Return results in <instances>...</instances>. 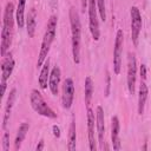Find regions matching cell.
<instances>
[{"mask_svg":"<svg viewBox=\"0 0 151 151\" xmlns=\"http://www.w3.org/2000/svg\"><path fill=\"white\" fill-rule=\"evenodd\" d=\"M97 7L98 12L100 14V18L103 21L106 20V9H105V0H97Z\"/></svg>","mask_w":151,"mask_h":151,"instance_id":"cell-24","label":"cell"},{"mask_svg":"<svg viewBox=\"0 0 151 151\" xmlns=\"http://www.w3.org/2000/svg\"><path fill=\"white\" fill-rule=\"evenodd\" d=\"M44 149V140L41 139L40 142H39V144L37 145V147H35V151H41Z\"/></svg>","mask_w":151,"mask_h":151,"instance_id":"cell-29","label":"cell"},{"mask_svg":"<svg viewBox=\"0 0 151 151\" xmlns=\"http://www.w3.org/2000/svg\"><path fill=\"white\" fill-rule=\"evenodd\" d=\"M97 0H88V21H90V31L92 34V38L97 41L99 40L100 37V31H99V22L97 18Z\"/></svg>","mask_w":151,"mask_h":151,"instance_id":"cell-4","label":"cell"},{"mask_svg":"<svg viewBox=\"0 0 151 151\" xmlns=\"http://www.w3.org/2000/svg\"><path fill=\"white\" fill-rule=\"evenodd\" d=\"M70 24L72 32V54L73 61L76 64L80 63V39H81V25L77 9L74 7L70 8Z\"/></svg>","mask_w":151,"mask_h":151,"instance_id":"cell-1","label":"cell"},{"mask_svg":"<svg viewBox=\"0 0 151 151\" xmlns=\"http://www.w3.org/2000/svg\"><path fill=\"white\" fill-rule=\"evenodd\" d=\"M59 84H60V68L55 65L52 68V71L50 73V79H48V86H50V90L53 96L58 94Z\"/></svg>","mask_w":151,"mask_h":151,"instance_id":"cell-11","label":"cell"},{"mask_svg":"<svg viewBox=\"0 0 151 151\" xmlns=\"http://www.w3.org/2000/svg\"><path fill=\"white\" fill-rule=\"evenodd\" d=\"M29 101H31L33 110L37 113H39L44 117H47V118H55L57 117L55 112L47 105V103L44 100L41 93L38 90H32L31 96H29Z\"/></svg>","mask_w":151,"mask_h":151,"instance_id":"cell-3","label":"cell"},{"mask_svg":"<svg viewBox=\"0 0 151 151\" xmlns=\"http://www.w3.org/2000/svg\"><path fill=\"white\" fill-rule=\"evenodd\" d=\"M76 142H77L76 123H74V120H72L71 125H70V130H68V142H67V149L70 151L76 150Z\"/></svg>","mask_w":151,"mask_h":151,"instance_id":"cell-21","label":"cell"},{"mask_svg":"<svg viewBox=\"0 0 151 151\" xmlns=\"http://www.w3.org/2000/svg\"><path fill=\"white\" fill-rule=\"evenodd\" d=\"M50 79V63L48 60L44 64L41 71H40V76H39V85L42 90H45L47 87V80Z\"/></svg>","mask_w":151,"mask_h":151,"instance_id":"cell-20","label":"cell"},{"mask_svg":"<svg viewBox=\"0 0 151 151\" xmlns=\"http://www.w3.org/2000/svg\"><path fill=\"white\" fill-rule=\"evenodd\" d=\"M15 94H17V90H15V88H12L11 92H9V94H8L7 103H6V107H5V114H4V120H2V127H4V129L7 126V123H8L11 112H12V107H13V105H14Z\"/></svg>","mask_w":151,"mask_h":151,"instance_id":"cell-14","label":"cell"},{"mask_svg":"<svg viewBox=\"0 0 151 151\" xmlns=\"http://www.w3.org/2000/svg\"><path fill=\"white\" fill-rule=\"evenodd\" d=\"M147 98V86L145 81H140L139 85V93H138V113L143 114L144 113V107H145V101Z\"/></svg>","mask_w":151,"mask_h":151,"instance_id":"cell-16","label":"cell"},{"mask_svg":"<svg viewBox=\"0 0 151 151\" xmlns=\"http://www.w3.org/2000/svg\"><path fill=\"white\" fill-rule=\"evenodd\" d=\"M139 72H140V77H142V79L145 80V78H146V66H145L144 64L140 65V70H139Z\"/></svg>","mask_w":151,"mask_h":151,"instance_id":"cell-27","label":"cell"},{"mask_svg":"<svg viewBox=\"0 0 151 151\" xmlns=\"http://www.w3.org/2000/svg\"><path fill=\"white\" fill-rule=\"evenodd\" d=\"M52 131H53L54 137H57V138L60 137V129H59L58 125H53V126H52Z\"/></svg>","mask_w":151,"mask_h":151,"instance_id":"cell-28","label":"cell"},{"mask_svg":"<svg viewBox=\"0 0 151 151\" xmlns=\"http://www.w3.org/2000/svg\"><path fill=\"white\" fill-rule=\"evenodd\" d=\"M25 5H26V0H18V6H17V24H18V27L19 28H22L24 27V22H25V19H24V11H25Z\"/></svg>","mask_w":151,"mask_h":151,"instance_id":"cell-22","label":"cell"},{"mask_svg":"<svg viewBox=\"0 0 151 151\" xmlns=\"http://www.w3.org/2000/svg\"><path fill=\"white\" fill-rule=\"evenodd\" d=\"M13 12H14V5L12 2H7L4 12V26L12 29L13 28Z\"/></svg>","mask_w":151,"mask_h":151,"instance_id":"cell-17","label":"cell"},{"mask_svg":"<svg viewBox=\"0 0 151 151\" xmlns=\"http://www.w3.org/2000/svg\"><path fill=\"white\" fill-rule=\"evenodd\" d=\"M73 97H74V84L71 78H66L63 84V96H61V101H63V107L68 110L72 106L73 103Z\"/></svg>","mask_w":151,"mask_h":151,"instance_id":"cell-8","label":"cell"},{"mask_svg":"<svg viewBox=\"0 0 151 151\" xmlns=\"http://www.w3.org/2000/svg\"><path fill=\"white\" fill-rule=\"evenodd\" d=\"M111 140H112V145H113V150H120V142H119V120L118 117L114 116L112 117V122H111Z\"/></svg>","mask_w":151,"mask_h":151,"instance_id":"cell-13","label":"cell"},{"mask_svg":"<svg viewBox=\"0 0 151 151\" xmlns=\"http://www.w3.org/2000/svg\"><path fill=\"white\" fill-rule=\"evenodd\" d=\"M28 129H29V124L28 123H22L17 132V136H15V140H14V146H15V150L20 149L21 146V143L26 136V133L28 132Z\"/></svg>","mask_w":151,"mask_h":151,"instance_id":"cell-19","label":"cell"},{"mask_svg":"<svg viewBox=\"0 0 151 151\" xmlns=\"http://www.w3.org/2000/svg\"><path fill=\"white\" fill-rule=\"evenodd\" d=\"M14 68V60L12 58V55H7L5 57V59L1 63V83H6V80L9 78V76L12 74V71Z\"/></svg>","mask_w":151,"mask_h":151,"instance_id":"cell-12","label":"cell"},{"mask_svg":"<svg viewBox=\"0 0 151 151\" xmlns=\"http://www.w3.org/2000/svg\"><path fill=\"white\" fill-rule=\"evenodd\" d=\"M123 41L124 34L122 29L117 31L116 40H114V48H113V71L116 74H119L122 67V52H123Z\"/></svg>","mask_w":151,"mask_h":151,"instance_id":"cell-5","label":"cell"},{"mask_svg":"<svg viewBox=\"0 0 151 151\" xmlns=\"http://www.w3.org/2000/svg\"><path fill=\"white\" fill-rule=\"evenodd\" d=\"M92 93H93V83L91 77L85 78V104L87 107L91 105V99H92Z\"/></svg>","mask_w":151,"mask_h":151,"instance_id":"cell-23","label":"cell"},{"mask_svg":"<svg viewBox=\"0 0 151 151\" xmlns=\"http://www.w3.org/2000/svg\"><path fill=\"white\" fill-rule=\"evenodd\" d=\"M131 14V39L134 46L138 45V37L142 28V17L139 13V9L136 6H132L130 9Z\"/></svg>","mask_w":151,"mask_h":151,"instance_id":"cell-6","label":"cell"},{"mask_svg":"<svg viewBox=\"0 0 151 151\" xmlns=\"http://www.w3.org/2000/svg\"><path fill=\"white\" fill-rule=\"evenodd\" d=\"M2 149L4 151H7L9 149V133L5 132L2 136Z\"/></svg>","mask_w":151,"mask_h":151,"instance_id":"cell-25","label":"cell"},{"mask_svg":"<svg viewBox=\"0 0 151 151\" xmlns=\"http://www.w3.org/2000/svg\"><path fill=\"white\" fill-rule=\"evenodd\" d=\"M94 113L91 110V107H87V130H88V144H90V150L96 151L97 145H96V139H94Z\"/></svg>","mask_w":151,"mask_h":151,"instance_id":"cell-10","label":"cell"},{"mask_svg":"<svg viewBox=\"0 0 151 151\" xmlns=\"http://www.w3.org/2000/svg\"><path fill=\"white\" fill-rule=\"evenodd\" d=\"M105 79H106V88H105V97H109L110 96V86H111V84H110V74H109V72H106V77H105Z\"/></svg>","mask_w":151,"mask_h":151,"instance_id":"cell-26","label":"cell"},{"mask_svg":"<svg viewBox=\"0 0 151 151\" xmlns=\"http://www.w3.org/2000/svg\"><path fill=\"white\" fill-rule=\"evenodd\" d=\"M96 125L98 131V139L100 144V149L104 150V136H105V119H104V110L101 106H97L96 112Z\"/></svg>","mask_w":151,"mask_h":151,"instance_id":"cell-9","label":"cell"},{"mask_svg":"<svg viewBox=\"0 0 151 151\" xmlns=\"http://www.w3.org/2000/svg\"><path fill=\"white\" fill-rule=\"evenodd\" d=\"M35 24H37V13L35 9L32 8L28 13L27 20H26V25H27V34L29 38H32L34 35V31H35Z\"/></svg>","mask_w":151,"mask_h":151,"instance_id":"cell-18","label":"cell"},{"mask_svg":"<svg viewBox=\"0 0 151 151\" xmlns=\"http://www.w3.org/2000/svg\"><path fill=\"white\" fill-rule=\"evenodd\" d=\"M11 44H12V29L4 26L1 31V55H5Z\"/></svg>","mask_w":151,"mask_h":151,"instance_id":"cell-15","label":"cell"},{"mask_svg":"<svg viewBox=\"0 0 151 151\" xmlns=\"http://www.w3.org/2000/svg\"><path fill=\"white\" fill-rule=\"evenodd\" d=\"M88 6V0H81V8H83V12H85V8Z\"/></svg>","mask_w":151,"mask_h":151,"instance_id":"cell-30","label":"cell"},{"mask_svg":"<svg viewBox=\"0 0 151 151\" xmlns=\"http://www.w3.org/2000/svg\"><path fill=\"white\" fill-rule=\"evenodd\" d=\"M55 28H57V17L55 15H51L48 21H47V27H46V32L44 34L42 38V42H41V48L39 52V58L37 61V67H41L48 52L51 48V45L54 40L55 37Z\"/></svg>","mask_w":151,"mask_h":151,"instance_id":"cell-2","label":"cell"},{"mask_svg":"<svg viewBox=\"0 0 151 151\" xmlns=\"http://www.w3.org/2000/svg\"><path fill=\"white\" fill-rule=\"evenodd\" d=\"M137 77V63L133 53H127V88L130 94H134V85Z\"/></svg>","mask_w":151,"mask_h":151,"instance_id":"cell-7","label":"cell"}]
</instances>
